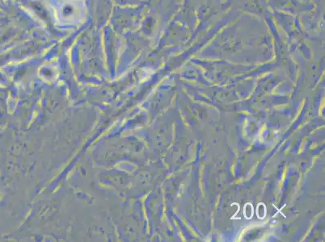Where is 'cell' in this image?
<instances>
[{"label": "cell", "instance_id": "1", "mask_svg": "<svg viewBox=\"0 0 325 242\" xmlns=\"http://www.w3.org/2000/svg\"><path fill=\"white\" fill-rule=\"evenodd\" d=\"M243 214H244V216L247 218V219H251L253 215V207H252V205L251 203H247L244 207L243 209Z\"/></svg>", "mask_w": 325, "mask_h": 242}, {"label": "cell", "instance_id": "2", "mask_svg": "<svg viewBox=\"0 0 325 242\" xmlns=\"http://www.w3.org/2000/svg\"><path fill=\"white\" fill-rule=\"evenodd\" d=\"M257 216L260 218V219H264L265 215H266V208H265V206H264V203H260L257 207Z\"/></svg>", "mask_w": 325, "mask_h": 242}]
</instances>
